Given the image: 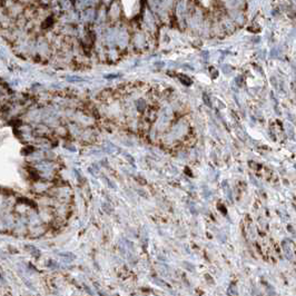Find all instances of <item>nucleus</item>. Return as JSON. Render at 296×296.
I'll return each instance as SVG.
<instances>
[{
  "label": "nucleus",
  "mask_w": 296,
  "mask_h": 296,
  "mask_svg": "<svg viewBox=\"0 0 296 296\" xmlns=\"http://www.w3.org/2000/svg\"><path fill=\"white\" fill-rule=\"evenodd\" d=\"M26 250H27V251H29L30 253L33 254L34 256H37V257H38L39 255H40V252H39V250H37V248H36V247H34V246H30V245L26 246Z\"/></svg>",
  "instance_id": "1"
},
{
  "label": "nucleus",
  "mask_w": 296,
  "mask_h": 296,
  "mask_svg": "<svg viewBox=\"0 0 296 296\" xmlns=\"http://www.w3.org/2000/svg\"><path fill=\"white\" fill-rule=\"evenodd\" d=\"M59 256H60V257H62V258L69 259V260H73V259L76 258V256H75L72 253H60V254H59Z\"/></svg>",
  "instance_id": "2"
},
{
  "label": "nucleus",
  "mask_w": 296,
  "mask_h": 296,
  "mask_svg": "<svg viewBox=\"0 0 296 296\" xmlns=\"http://www.w3.org/2000/svg\"><path fill=\"white\" fill-rule=\"evenodd\" d=\"M203 101L205 102V105L208 106V107H212V101L210 99V97H208L207 94L203 95Z\"/></svg>",
  "instance_id": "3"
},
{
  "label": "nucleus",
  "mask_w": 296,
  "mask_h": 296,
  "mask_svg": "<svg viewBox=\"0 0 296 296\" xmlns=\"http://www.w3.org/2000/svg\"><path fill=\"white\" fill-rule=\"evenodd\" d=\"M136 105H137L138 110H144L145 107H146V104H145V101H144L143 99H139V100H138Z\"/></svg>",
  "instance_id": "4"
},
{
  "label": "nucleus",
  "mask_w": 296,
  "mask_h": 296,
  "mask_svg": "<svg viewBox=\"0 0 296 296\" xmlns=\"http://www.w3.org/2000/svg\"><path fill=\"white\" fill-rule=\"evenodd\" d=\"M228 294L237 295V289H236V286L234 285V284H232V285L230 286V290H228Z\"/></svg>",
  "instance_id": "5"
},
{
  "label": "nucleus",
  "mask_w": 296,
  "mask_h": 296,
  "mask_svg": "<svg viewBox=\"0 0 296 296\" xmlns=\"http://www.w3.org/2000/svg\"><path fill=\"white\" fill-rule=\"evenodd\" d=\"M180 80H181V82H184L185 85L186 86H189L192 84V81L188 79V78H186V77H180Z\"/></svg>",
  "instance_id": "6"
}]
</instances>
